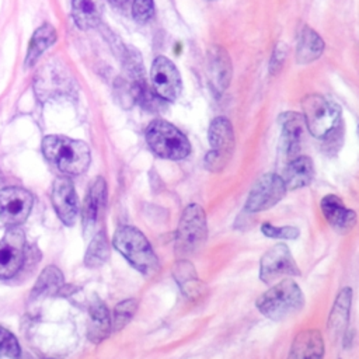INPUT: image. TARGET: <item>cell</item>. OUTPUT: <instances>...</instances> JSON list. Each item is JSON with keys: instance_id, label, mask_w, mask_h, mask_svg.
Listing matches in <instances>:
<instances>
[{"instance_id": "cell-1", "label": "cell", "mask_w": 359, "mask_h": 359, "mask_svg": "<svg viewBox=\"0 0 359 359\" xmlns=\"http://www.w3.org/2000/svg\"><path fill=\"white\" fill-rule=\"evenodd\" d=\"M303 118L307 130L323 140L331 150L334 144L339 146L342 119L339 107L320 94H309L302 100Z\"/></svg>"}, {"instance_id": "cell-2", "label": "cell", "mask_w": 359, "mask_h": 359, "mask_svg": "<svg viewBox=\"0 0 359 359\" xmlns=\"http://www.w3.org/2000/svg\"><path fill=\"white\" fill-rule=\"evenodd\" d=\"M42 151L46 160L55 164L66 175L83 174L91 161L88 146L60 135H50L42 140Z\"/></svg>"}, {"instance_id": "cell-3", "label": "cell", "mask_w": 359, "mask_h": 359, "mask_svg": "<svg viewBox=\"0 0 359 359\" xmlns=\"http://www.w3.org/2000/svg\"><path fill=\"white\" fill-rule=\"evenodd\" d=\"M258 311L272 321H282L304 307V294L290 278H283L257 299Z\"/></svg>"}, {"instance_id": "cell-4", "label": "cell", "mask_w": 359, "mask_h": 359, "mask_svg": "<svg viewBox=\"0 0 359 359\" xmlns=\"http://www.w3.org/2000/svg\"><path fill=\"white\" fill-rule=\"evenodd\" d=\"M114 247L144 276L154 275L160 265L144 234L132 226H122L115 231Z\"/></svg>"}, {"instance_id": "cell-5", "label": "cell", "mask_w": 359, "mask_h": 359, "mask_svg": "<svg viewBox=\"0 0 359 359\" xmlns=\"http://www.w3.org/2000/svg\"><path fill=\"white\" fill-rule=\"evenodd\" d=\"M146 142L151 151L167 160H184L191 153L188 137L172 123L154 119L146 129Z\"/></svg>"}, {"instance_id": "cell-6", "label": "cell", "mask_w": 359, "mask_h": 359, "mask_svg": "<svg viewBox=\"0 0 359 359\" xmlns=\"http://www.w3.org/2000/svg\"><path fill=\"white\" fill-rule=\"evenodd\" d=\"M208 238V222L205 210L198 203L188 205L180 217L175 233V252L187 257L201 250Z\"/></svg>"}, {"instance_id": "cell-7", "label": "cell", "mask_w": 359, "mask_h": 359, "mask_svg": "<svg viewBox=\"0 0 359 359\" xmlns=\"http://www.w3.org/2000/svg\"><path fill=\"white\" fill-rule=\"evenodd\" d=\"M286 185L280 175L268 172L261 175L250 189L245 201V212L257 213L275 206L286 195Z\"/></svg>"}, {"instance_id": "cell-8", "label": "cell", "mask_w": 359, "mask_h": 359, "mask_svg": "<svg viewBox=\"0 0 359 359\" xmlns=\"http://www.w3.org/2000/svg\"><path fill=\"white\" fill-rule=\"evenodd\" d=\"M299 275L300 269L286 244H275L261 257L259 279L266 285L280 278Z\"/></svg>"}, {"instance_id": "cell-9", "label": "cell", "mask_w": 359, "mask_h": 359, "mask_svg": "<svg viewBox=\"0 0 359 359\" xmlns=\"http://www.w3.org/2000/svg\"><path fill=\"white\" fill-rule=\"evenodd\" d=\"M151 87L156 95L164 101H175L181 94L182 83L177 66L165 56H157L150 70Z\"/></svg>"}, {"instance_id": "cell-10", "label": "cell", "mask_w": 359, "mask_h": 359, "mask_svg": "<svg viewBox=\"0 0 359 359\" xmlns=\"http://www.w3.org/2000/svg\"><path fill=\"white\" fill-rule=\"evenodd\" d=\"M32 195L20 187H8L0 191V219L8 227L24 223L32 209Z\"/></svg>"}, {"instance_id": "cell-11", "label": "cell", "mask_w": 359, "mask_h": 359, "mask_svg": "<svg viewBox=\"0 0 359 359\" xmlns=\"http://www.w3.org/2000/svg\"><path fill=\"white\" fill-rule=\"evenodd\" d=\"M24 233L10 227L0 240V278H11L22 266L24 261Z\"/></svg>"}, {"instance_id": "cell-12", "label": "cell", "mask_w": 359, "mask_h": 359, "mask_svg": "<svg viewBox=\"0 0 359 359\" xmlns=\"http://www.w3.org/2000/svg\"><path fill=\"white\" fill-rule=\"evenodd\" d=\"M280 123V149L285 156L292 160L300 154L304 133H306V122L302 114L287 111L279 116Z\"/></svg>"}, {"instance_id": "cell-13", "label": "cell", "mask_w": 359, "mask_h": 359, "mask_svg": "<svg viewBox=\"0 0 359 359\" xmlns=\"http://www.w3.org/2000/svg\"><path fill=\"white\" fill-rule=\"evenodd\" d=\"M52 203L65 224H73L79 213V203L72 180L65 175L55 180L52 187Z\"/></svg>"}, {"instance_id": "cell-14", "label": "cell", "mask_w": 359, "mask_h": 359, "mask_svg": "<svg viewBox=\"0 0 359 359\" xmlns=\"http://www.w3.org/2000/svg\"><path fill=\"white\" fill-rule=\"evenodd\" d=\"M320 208L328 224L341 234L348 233L356 224V213L346 208L337 195H325L321 199Z\"/></svg>"}, {"instance_id": "cell-15", "label": "cell", "mask_w": 359, "mask_h": 359, "mask_svg": "<svg viewBox=\"0 0 359 359\" xmlns=\"http://www.w3.org/2000/svg\"><path fill=\"white\" fill-rule=\"evenodd\" d=\"M208 74L215 93L226 91L231 80V60L226 49L212 46L208 52Z\"/></svg>"}, {"instance_id": "cell-16", "label": "cell", "mask_w": 359, "mask_h": 359, "mask_svg": "<svg viewBox=\"0 0 359 359\" xmlns=\"http://www.w3.org/2000/svg\"><path fill=\"white\" fill-rule=\"evenodd\" d=\"M325 345L318 330H303L292 341L287 359H324Z\"/></svg>"}, {"instance_id": "cell-17", "label": "cell", "mask_w": 359, "mask_h": 359, "mask_svg": "<svg viewBox=\"0 0 359 359\" xmlns=\"http://www.w3.org/2000/svg\"><path fill=\"white\" fill-rule=\"evenodd\" d=\"M287 191L304 188L310 185L314 177V165L313 160L307 156L299 154L297 157L289 160L283 170V175H280Z\"/></svg>"}, {"instance_id": "cell-18", "label": "cell", "mask_w": 359, "mask_h": 359, "mask_svg": "<svg viewBox=\"0 0 359 359\" xmlns=\"http://www.w3.org/2000/svg\"><path fill=\"white\" fill-rule=\"evenodd\" d=\"M107 201V184L105 180L101 177H97L88 189V194L84 199L83 205V226L86 231H90L94 229L100 212L104 209Z\"/></svg>"}, {"instance_id": "cell-19", "label": "cell", "mask_w": 359, "mask_h": 359, "mask_svg": "<svg viewBox=\"0 0 359 359\" xmlns=\"http://www.w3.org/2000/svg\"><path fill=\"white\" fill-rule=\"evenodd\" d=\"M208 139L210 150L217 151L226 157L231 156L234 149V132L231 122L226 116H216L208 129Z\"/></svg>"}, {"instance_id": "cell-20", "label": "cell", "mask_w": 359, "mask_h": 359, "mask_svg": "<svg viewBox=\"0 0 359 359\" xmlns=\"http://www.w3.org/2000/svg\"><path fill=\"white\" fill-rule=\"evenodd\" d=\"M351 303H352V289L349 286L339 290L337 294V299L334 302V306L328 316L327 328L330 334L334 337L344 335L349 323V311H351Z\"/></svg>"}, {"instance_id": "cell-21", "label": "cell", "mask_w": 359, "mask_h": 359, "mask_svg": "<svg viewBox=\"0 0 359 359\" xmlns=\"http://www.w3.org/2000/svg\"><path fill=\"white\" fill-rule=\"evenodd\" d=\"M324 52V41L321 36L310 27H303L299 34L296 62L300 65H307L317 60Z\"/></svg>"}, {"instance_id": "cell-22", "label": "cell", "mask_w": 359, "mask_h": 359, "mask_svg": "<svg viewBox=\"0 0 359 359\" xmlns=\"http://www.w3.org/2000/svg\"><path fill=\"white\" fill-rule=\"evenodd\" d=\"M112 331V320L105 304L95 299L90 306V321L87 337L91 342L98 344L105 339Z\"/></svg>"}, {"instance_id": "cell-23", "label": "cell", "mask_w": 359, "mask_h": 359, "mask_svg": "<svg viewBox=\"0 0 359 359\" xmlns=\"http://www.w3.org/2000/svg\"><path fill=\"white\" fill-rule=\"evenodd\" d=\"M101 0H72L73 20L81 29L97 27L101 21Z\"/></svg>"}, {"instance_id": "cell-24", "label": "cell", "mask_w": 359, "mask_h": 359, "mask_svg": "<svg viewBox=\"0 0 359 359\" xmlns=\"http://www.w3.org/2000/svg\"><path fill=\"white\" fill-rule=\"evenodd\" d=\"M56 41V31L50 24H43L41 25L32 35L29 45H28V52H27V59L25 65L31 66L35 63V60L41 56V53L48 49L53 42Z\"/></svg>"}, {"instance_id": "cell-25", "label": "cell", "mask_w": 359, "mask_h": 359, "mask_svg": "<svg viewBox=\"0 0 359 359\" xmlns=\"http://www.w3.org/2000/svg\"><path fill=\"white\" fill-rule=\"evenodd\" d=\"M174 278L177 279L180 287L185 296L196 297L201 293L203 283L198 279L196 271L194 269L191 262H188L187 259L177 262L175 269H174Z\"/></svg>"}, {"instance_id": "cell-26", "label": "cell", "mask_w": 359, "mask_h": 359, "mask_svg": "<svg viewBox=\"0 0 359 359\" xmlns=\"http://www.w3.org/2000/svg\"><path fill=\"white\" fill-rule=\"evenodd\" d=\"M62 286H63L62 272L56 266L50 265V266H46L41 272V275H39V278H38V280H36V283L32 289V296H35V297L52 296Z\"/></svg>"}, {"instance_id": "cell-27", "label": "cell", "mask_w": 359, "mask_h": 359, "mask_svg": "<svg viewBox=\"0 0 359 359\" xmlns=\"http://www.w3.org/2000/svg\"><path fill=\"white\" fill-rule=\"evenodd\" d=\"M108 255H109V244H108L107 234H105V231H98L93 237V240L87 248L84 262L87 266L95 268V266L102 265L107 261Z\"/></svg>"}, {"instance_id": "cell-28", "label": "cell", "mask_w": 359, "mask_h": 359, "mask_svg": "<svg viewBox=\"0 0 359 359\" xmlns=\"http://www.w3.org/2000/svg\"><path fill=\"white\" fill-rule=\"evenodd\" d=\"M137 309V302L135 299H126L118 303L114 309L112 331H121L133 317Z\"/></svg>"}, {"instance_id": "cell-29", "label": "cell", "mask_w": 359, "mask_h": 359, "mask_svg": "<svg viewBox=\"0 0 359 359\" xmlns=\"http://www.w3.org/2000/svg\"><path fill=\"white\" fill-rule=\"evenodd\" d=\"M261 231L264 236L269 238H279V240H296L300 236L297 227L293 226H273L271 223H264L261 226Z\"/></svg>"}, {"instance_id": "cell-30", "label": "cell", "mask_w": 359, "mask_h": 359, "mask_svg": "<svg viewBox=\"0 0 359 359\" xmlns=\"http://www.w3.org/2000/svg\"><path fill=\"white\" fill-rule=\"evenodd\" d=\"M0 352L11 359H18L20 356V345L15 337L3 327H0Z\"/></svg>"}, {"instance_id": "cell-31", "label": "cell", "mask_w": 359, "mask_h": 359, "mask_svg": "<svg viewBox=\"0 0 359 359\" xmlns=\"http://www.w3.org/2000/svg\"><path fill=\"white\" fill-rule=\"evenodd\" d=\"M154 13V4L153 0H133L132 4V15L133 18L143 24L147 22Z\"/></svg>"}, {"instance_id": "cell-32", "label": "cell", "mask_w": 359, "mask_h": 359, "mask_svg": "<svg viewBox=\"0 0 359 359\" xmlns=\"http://www.w3.org/2000/svg\"><path fill=\"white\" fill-rule=\"evenodd\" d=\"M111 1H114V3H116V4H122V3H125L126 0H111Z\"/></svg>"}, {"instance_id": "cell-33", "label": "cell", "mask_w": 359, "mask_h": 359, "mask_svg": "<svg viewBox=\"0 0 359 359\" xmlns=\"http://www.w3.org/2000/svg\"><path fill=\"white\" fill-rule=\"evenodd\" d=\"M358 135H359V126H358Z\"/></svg>"}, {"instance_id": "cell-34", "label": "cell", "mask_w": 359, "mask_h": 359, "mask_svg": "<svg viewBox=\"0 0 359 359\" xmlns=\"http://www.w3.org/2000/svg\"><path fill=\"white\" fill-rule=\"evenodd\" d=\"M209 1H212V0H209Z\"/></svg>"}]
</instances>
